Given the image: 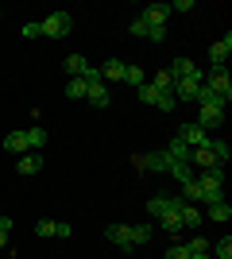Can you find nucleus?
Returning <instances> with one entry per match:
<instances>
[{"mask_svg":"<svg viewBox=\"0 0 232 259\" xmlns=\"http://www.w3.org/2000/svg\"><path fill=\"white\" fill-rule=\"evenodd\" d=\"M174 140H182V143H186V147H190V151H194V147H205V140H209V132H201L198 124L190 120V124H178Z\"/></svg>","mask_w":232,"mask_h":259,"instance_id":"obj_4","label":"nucleus"},{"mask_svg":"<svg viewBox=\"0 0 232 259\" xmlns=\"http://www.w3.org/2000/svg\"><path fill=\"white\" fill-rule=\"evenodd\" d=\"M163 259H190V251H186V244H174V248L166 251Z\"/></svg>","mask_w":232,"mask_h":259,"instance_id":"obj_34","label":"nucleus"},{"mask_svg":"<svg viewBox=\"0 0 232 259\" xmlns=\"http://www.w3.org/2000/svg\"><path fill=\"white\" fill-rule=\"evenodd\" d=\"M66 97L70 101H85V81H81V77H70L66 81Z\"/></svg>","mask_w":232,"mask_h":259,"instance_id":"obj_29","label":"nucleus"},{"mask_svg":"<svg viewBox=\"0 0 232 259\" xmlns=\"http://www.w3.org/2000/svg\"><path fill=\"white\" fill-rule=\"evenodd\" d=\"M198 89H201V74L178 77V81H174V101H178V105H190V101L198 97Z\"/></svg>","mask_w":232,"mask_h":259,"instance_id":"obj_5","label":"nucleus"},{"mask_svg":"<svg viewBox=\"0 0 232 259\" xmlns=\"http://www.w3.org/2000/svg\"><path fill=\"white\" fill-rule=\"evenodd\" d=\"M0 20H4V12H0Z\"/></svg>","mask_w":232,"mask_h":259,"instance_id":"obj_43","label":"nucleus"},{"mask_svg":"<svg viewBox=\"0 0 232 259\" xmlns=\"http://www.w3.org/2000/svg\"><path fill=\"white\" fill-rule=\"evenodd\" d=\"M0 217H4V213H0Z\"/></svg>","mask_w":232,"mask_h":259,"instance_id":"obj_44","label":"nucleus"},{"mask_svg":"<svg viewBox=\"0 0 232 259\" xmlns=\"http://www.w3.org/2000/svg\"><path fill=\"white\" fill-rule=\"evenodd\" d=\"M85 70H89V62L81 58V54H70V58H66V74L70 77H81Z\"/></svg>","mask_w":232,"mask_h":259,"instance_id":"obj_27","label":"nucleus"},{"mask_svg":"<svg viewBox=\"0 0 232 259\" xmlns=\"http://www.w3.org/2000/svg\"><path fill=\"white\" fill-rule=\"evenodd\" d=\"M170 12H194V0H174V4H170Z\"/></svg>","mask_w":232,"mask_h":259,"instance_id":"obj_39","label":"nucleus"},{"mask_svg":"<svg viewBox=\"0 0 232 259\" xmlns=\"http://www.w3.org/2000/svg\"><path fill=\"white\" fill-rule=\"evenodd\" d=\"M205 147H209V155H213V159H217V162H221V166H224V162H228V143H224V140H217V136H209V140H205Z\"/></svg>","mask_w":232,"mask_h":259,"instance_id":"obj_17","label":"nucleus"},{"mask_svg":"<svg viewBox=\"0 0 232 259\" xmlns=\"http://www.w3.org/2000/svg\"><path fill=\"white\" fill-rule=\"evenodd\" d=\"M166 155H170L174 162H190V147L182 140H170V143H166Z\"/></svg>","mask_w":232,"mask_h":259,"instance_id":"obj_24","label":"nucleus"},{"mask_svg":"<svg viewBox=\"0 0 232 259\" xmlns=\"http://www.w3.org/2000/svg\"><path fill=\"white\" fill-rule=\"evenodd\" d=\"M201 132H217L224 124V108H205V105H198V120H194Z\"/></svg>","mask_w":232,"mask_h":259,"instance_id":"obj_6","label":"nucleus"},{"mask_svg":"<svg viewBox=\"0 0 232 259\" xmlns=\"http://www.w3.org/2000/svg\"><path fill=\"white\" fill-rule=\"evenodd\" d=\"M178 217H182V228H198V225H201V213H198V205H190V201H186L182 209H178Z\"/></svg>","mask_w":232,"mask_h":259,"instance_id":"obj_20","label":"nucleus"},{"mask_svg":"<svg viewBox=\"0 0 232 259\" xmlns=\"http://www.w3.org/2000/svg\"><path fill=\"white\" fill-rule=\"evenodd\" d=\"M55 236L58 240H70V225H66V221H55Z\"/></svg>","mask_w":232,"mask_h":259,"instance_id":"obj_37","label":"nucleus"},{"mask_svg":"<svg viewBox=\"0 0 232 259\" xmlns=\"http://www.w3.org/2000/svg\"><path fill=\"white\" fill-rule=\"evenodd\" d=\"M23 136H27V151H43V143H47V132L43 128H27Z\"/></svg>","mask_w":232,"mask_h":259,"instance_id":"obj_26","label":"nucleus"},{"mask_svg":"<svg viewBox=\"0 0 232 259\" xmlns=\"http://www.w3.org/2000/svg\"><path fill=\"white\" fill-rule=\"evenodd\" d=\"M23 35H27V39H39V35H43V27H39V23H23Z\"/></svg>","mask_w":232,"mask_h":259,"instance_id":"obj_38","label":"nucleus"},{"mask_svg":"<svg viewBox=\"0 0 232 259\" xmlns=\"http://www.w3.org/2000/svg\"><path fill=\"white\" fill-rule=\"evenodd\" d=\"M132 35H147V23L140 20V16H135V20H132Z\"/></svg>","mask_w":232,"mask_h":259,"instance_id":"obj_40","label":"nucleus"},{"mask_svg":"<svg viewBox=\"0 0 232 259\" xmlns=\"http://www.w3.org/2000/svg\"><path fill=\"white\" fill-rule=\"evenodd\" d=\"M198 186H201V201H224V166H209V170L198 174Z\"/></svg>","mask_w":232,"mask_h":259,"instance_id":"obj_1","label":"nucleus"},{"mask_svg":"<svg viewBox=\"0 0 232 259\" xmlns=\"http://www.w3.org/2000/svg\"><path fill=\"white\" fill-rule=\"evenodd\" d=\"M228 54H232V35H224L221 43L209 47V62L213 66H224V62H228Z\"/></svg>","mask_w":232,"mask_h":259,"instance_id":"obj_10","label":"nucleus"},{"mask_svg":"<svg viewBox=\"0 0 232 259\" xmlns=\"http://www.w3.org/2000/svg\"><path fill=\"white\" fill-rule=\"evenodd\" d=\"M159 221H163V232H174V236L182 232V217H178V209H166Z\"/></svg>","mask_w":232,"mask_h":259,"instance_id":"obj_23","label":"nucleus"},{"mask_svg":"<svg viewBox=\"0 0 232 259\" xmlns=\"http://www.w3.org/2000/svg\"><path fill=\"white\" fill-rule=\"evenodd\" d=\"M166 70L174 74V81H178V77H194V74H201L198 66H194V58H174V62L166 66Z\"/></svg>","mask_w":232,"mask_h":259,"instance_id":"obj_14","label":"nucleus"},{"mask_svg":"<svg viewBox=\"0 0 232 259\" xmlns=\"http://www.w3.org/2000/svg\"><path fill=\"white\" fill-rule=\"evenodd\" d=\"M190 259H213V255H209V251H201V255H190Z\"/></svg>","mask_w":232,"mask_h":259,"instance_id":"obj_42","label":"nucleus"},{"mask_svg":"<svg viewBox=\"0 0 232 259\" xmlns=\"http://www.w3.org/2000/svg\"><path fill=\"white\" fill-rule=\"evenodd\" d=\"M190 166H201V170H209V166H221V162L209 155V147H194V151H190Z\"/></svg>","mask_w":232,"mask_h":259,"instance_id":"obj_15","label":"nucleus"},{"mask_svg":"<svg viewBox=\"0 0 232 259\" xmlns=\"http://www.w3.org/2000/svg\"><path fill=\"white\" fill-rule=\"evenodd\" d=\"M97 74H101V81H120V77H124V62H120V58H109Z\"/></svg>","mask_w":232,"mask_h":259,"instance_id":"obj_16","label":"nucleus"},{"mask_svg":"<svg viewBox=\"0 0 232 259\" xmlns=\"http://www.w3.org/2000/svg\"><path fill=\"white\" fill-rule=\"evenodd\" d=\"M166 16H170V4H147V8L140 12V20H144L147 27H166Z\"/></svg>","mask_w":232,"mask_h":259,"instance_id":"obj_8","label":"nucleus"},{"mask_svg":"<svg viewBox=\"0 0 232 259\" xmlns=\"http://www.w3.org/2000/svg\"><path fill=\"white\" fill-rule=\"evenodd\" d=\"M16 170H20V174H39V170H43V155H39V151H27V155H20Z\"/></svg>","mask_w":232,"mask_h":259,"instance_id":"obj_12","label":"nucleus"},{"mask_svg":"<svg viewBox=\"0 0 232 259\" xmlns=\"http://www.w3.org/2000/svg\"><path fill=\"white\" fill-rule=\"evenodd\" d=\"M39 27H43L47 39H66L70 27H74V20H70V12H51V16H47Z\"/></svg>","mask_w":232,"mask_h":259,"instance_id":"obj_3","label":"nucleus"},{"mask_svg":"<svg viewBox=\"0 0 232 259\" xmlns=\"http://www.w3.org/2000/svg\"><path fill=\"white\" fill-rule=\"evenodd\" d=\"M4 151L16 155V159H20V155H27V136H23V132H12V136H4Z\"/></svg>","mask_w":232,"mask_h":259,"instance_id":"obj_13","label":"nucleus"},{"mask_svg":"<svg viewBox=\"0 0 232 259\" xmlns=\"http://www.w3.org/2000/svg\"><path fill=\"white\" fill-rule=\"evenodd\" d=\"M35 232H39V236H55V221H39Z\"/></svg>","mask_w":232,"mask_h":259,"instance_id":"obj_35","label":"nucleus"},{"mask_svg":"<svg viewBox=\"0 0 232 259\" xmlns=\"http://www.w3.org/2000/svg\"><path fill=\"white\" fill-rule=\"evenodd\" d=\"M135 93H140V101H144V105H155V97H159V89H155L151 81H147V85H140Z\"/></svg>","mask_w":232,"mask_h":259,"instance_id":"obj_32","label":"nucleus"},{"mask_svg":"<svg viewBox=\"0 0 232 259\" xmlns=\"http://www.w3.org/2000/svg\"><path fill=\"white\" fill-rule=\"evenodd\" d=\"M135 166H144V170H170L174 159L166 151H147V155H135Z\"/></svg>","mask_w":232,"mask_h":259,"instance_id":"obj_7","label":"nucleus"},{"mask_svg":"<svg viewBox=\"0 0 232 259\" xmlns=\"http://www.w3.org/2000/svg\"><path fill=\"white\" fill-rule=\"evenodd\" d=\"M151 85L159 89V93H174V74H170V70H159V74L151 77Z\"/></svg>","mask_w":232,"mask_h":259,"instance_id":"obj_21","label":"nucleus"},{"mask_svg":"<svg viewBox=\"0 0 232 259\" xmlns=\"http://www.w3.org/2000/svg\"><path fill=\"white\" fill-rule=\"evenodd\" d=\"M155 236V225H132V248H140V244H147V240Z\"/></svg>","mask_w":232,"mask_h":259,"instance_id":"obj_25","label":"nucleus"},{"mask_svg":"<svg viewBox=\"0 0 232 259\" xmlns=\"http://www.w3.org/2000/svg\"><path fill=\"white\" fill-rule=\"evenodd\" d=\"M201 85L209 89V93H217L224 105L232 101V77H228V70H224V66H209V74H201Z\"/></svg>","mask_w":232,"mask_h":259,"instance_id":"obj_2","label":"nucleus"},{"mask_svg":"<svg viewBox=\"0 0 232 259\" xmlns=\"http://www.w3.org/2000/svg\"><path fill=\"white\" fill-rule=\"evenodd\" d=\"M166 174H174V182H178V186L194 182V166H190V162H174V166H170Z\"/></svg>","mask_w":232,"mask_h":259,"instance_id":"obj_22","label":"nucleus"},{"mask_svg":"<svg viewBox=\"0 0 232 259\" xmlns=\"http://www.w3.org/2000/svg\"><path fill=\"white\" fill-rule=\"evenodd\" d=\"M186 251H190V255H201V251H209V240H205V236H194L186 244Z\"/></svg>","mask_w":232,"mask_h":259,"instance_id":"obj_30","label":"nucleus"},{"mask_svg":"<svg viewBox=\"0 0 232 259\" xmlns=\"http://www.w3.org/2000/svg\"><path fill=\"white\" fill-rule=\"evenodd\" d=\"M105 236H109L116 248L132 251V225H109V228H105Z\"/></svg>","mask_w":232,"mask_h":259,"instance_id":"obj_9","label":"nucleus"},{"mask_svg":"<svg viewBox=\"0 0 232 259\" xmlns=\"http://www.w3.org/2000/svg\"><path fill=\"white\" fill-rule=\"evenodd\" d=\"M209 217L224 225V221H232V205H228V201H213V205H209Z\"/></svg>","mask_w":232,"mask_h":259,"instance_id":"obj_28","label":"nucleus"},{"mask_svg":"<svg viewBox=\"0 0 232 259\" xmlns=\"http://www.w3.org/2000/svg\"><path fill=\"white\" fill-rule=\"evenodd\" d=\"M0 248H8V228H0Z\"/></svg>","mask_w":232,"mask_h":259,"instance_id":"obj_41","label":"nucleus"},{"mask_svg":"<svg viewBox=\"0 0 232 259\" xmlns=\"http://www.w3.org/2000/svg\"><path fill=\"white\" fill-rule=\"evenodd\" d=\"M213 259H232V240H228V236H224L221 244L213 248Z\"/></svg>","mask_w":232,"mask_h":259,"instance_id":"obj_33","label":"nucleus"},{"mask_svg":"<svg viewBox=\"0 0 232 259\" xmlns=\"http://www.w3.org/2000/svg\"><path fill=\"white\" fill-rule=\"evenodd\" d=\"M85 101L97 108H109V89H105V81H93V85H85Z\"/></svg>","mask_w":232,"mask_h":259,"instance_id":"obj_11","label":"nucleus"},{"mask_svg":"<svg viewBox=\"0 0 232 259\" xmlns=\"http://www.w3.org/2000/svg\"><path fill=\"white\" fill-rule=\"evenodd\" d=\"M120 81H128V85H135V89H140V85H147V74L140 70V66L124 62V77H120Z\"/></svg>","mask_w":232,"mask_h":259,"instance_id":"obj_18","label":"nucleus"},{"mask_svg":"<svg viewBox=\"0 0 232 259\" xmlns=\"http://www.w3.org/2000/svg\"><path fill=\"white\" fill-rule=\"evenodd\" d=\"M147 39H151V43H163V39H166V27H147Z\"/></svg>","mask_w":232,"mask_h":259,"instance_id":"obj_36","label":"nucleus"},{"mask_svg":"<svg viewBox=\"0 0 232 259\" xmlns=\"http://www.w3.org/2000/svg\"><path fill=\"white\" fill-rule=\"evenodd\" d=\"M166 209H174V205H170V197H166V194H155L151 201H147V213H151L155 221H159V217H163Z\"/></svg>","mask_w":232,"mask_h":259,"instance_id":"obj_19","label":"nucleus"},{"mask_svg":"<svg viewBox=\"0 0 232 259\" xmlns=\"http://www.w3.org/2000/svg\"><path fill=\"white\" fill-rule=\"evenodd\" d=\"M155 105L163 108V112H174V108H178V101H174V93H159V97H155Z\"/></svg>","mask_w":232,"mask_h":259,"instance_id":"obj_31","label":"nucleus"}]
</instances>
